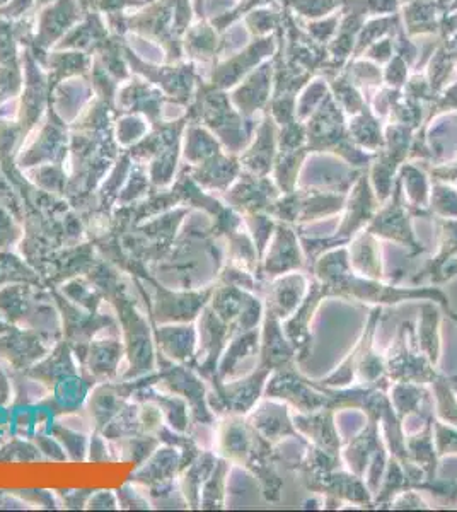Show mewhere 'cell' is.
I'll return each instance as SVG.
<instances>
[{"label":"cell","instance_id":"cell-13","mask_svg":"<svg viewBox=\"0 0 457 512\" xmlns=\"http://www.w3.org/2000/svg\"><path fill=\"white\" fill-rule=\"evenodd\" d=\"M296 362V349L285 335L284 326L280 325V318L270 311H265L260 342V366L267 367L273 373V371L296 366Z\"/></svg>","mask_w":457,"mask_h":512},{"label":"cell","instance_id":"cell-25","mask_svg":"<svg viewBox=\"0 0 457 512\" xmlns=\"http://www.w3.org/2000/svg\"><path fill=\"white\" fill-rule=\"evenodd\" d=\"M244 224H246V229L251 233L249 236L255 241L256 250H258V255L261 258L263 253H265V248L270 243V239H272L277 222L270 219V217L261 216V214L256 212V214H248L246 219H244Z\"/></svg>","mask_w":457,"mask_h":512},{"label":"cell","instance_id":"cell-18","mask_svg":"<svg viewBox=\"0 0 457 512\" xmlns=\"http://www.w3.org/2000/svg\"><path fill=\"white\" fill-rule=\"evenodd\" d=\"M434 417V415H432ZM406 454L408 460L418 468H422L427 482H434L437 478V451H435L434 444V427H432V419L427 420L423 424L422 431L411 436H405Z\"/></svg>","mask_w":457,"mask_h":512},{"label":"cell","instance_id":"cell-10","mask_svg":"<svg viewBox=\"0 0 457 512\" xmlns=\"http://www.w3.org/2000/svg\"><path fill=\"white\" fill-rule=\"evenodd\" d=\"M324 297H330L326 287L318 279L309 280L306 297L302 299L301 306L296 309V313L289 316L287 323L284 325L285 335L289 338L290 344L294 345V349H296L297 362L304 361L311 354L313 337H311L309 325H311L314 313H316V309H318Z\"/></svg>","mask_w":457,"mask_h":512},{"label":"cell","instance_id":"cell-26","mask_svg":"<svg viewBox=\"0 0 457 512\" xmlns=\"http://www.w3.org/2000/svg\"><path fill=\"white\" fill-rule=\"evenodd\" d=\"M432 427H434V444L437 456L442 458L446 454L457 453V427L446 424L437 417H432Z\"/></svg>","mask_w":457,"mask_h":512},{"label":"cell","instance_id":"cell-12","mask_svg":"<svg viewBox=\"0 0 457 512\" xmlns=\"http://www.w3.org/2000/svg\"><path fill=\"white\" fill-rule=\"evenodd\" d=\"M307 289H309V279L306 275L290 272V274L278 275L275 279L270 280L265 289H261V291L265 292L267 311L273 313L280 320H287L301 306Z\"/></svg>","mask_w":457,"mask_h":512},{"label":"cell","instance_id":"cell-16","mask_svg":"<svg viewBox=\"0 0 457 512\" xmlns=\"http://www.w3.org/2000/svg\"><path fill=\"white\" fill-rule=\"evenodd\" d=\"M379 453H384L379 436V420L367 419L365 429H362L359 436L353 437L352 443L348 444L342 456L348 470L364 478L365 470Z\"/></svg>","mask_w":457,"mask_h":512},{"label":"cell","instance_id":"cell-19","mask_svg":"<svg viewBox=\"0 0 457 512\" xmlns=\"http://www.w3.org/2000/svg\"><path fill=\"white\" fill-rule=\"evenodd\" d=\"M376 236L371 233H360L353 239L352 248H348V258L353 272L369 277V279H382L381 260L377 250Z\"/></svg>","mask_w":457,"mask_h":512},{"label":"cell","instance_id":"cell-21","mask_svg":"<svg viewBox=\"0 0 457 512\" xmlns=\"http://www.w3.org/2000/svg\"><path fill=\"white\" fill-rule=\"evenodd\" d=\"M260 349V340H258V330H248V332L238 333L231 338V344H227L226 352L220 357V364L217 367V378L224 381L227 376L234 373V369L239 362L246 359L248 355L255 354Z\"/></svg>","mask_w":457,"mask_h":512},{"label":"cell","instance_id":"cell-15","mask_svg":"<svg viewBox=\"0 0 457 512\" xmlns=\"http://www.w3.org/2000/svg\"><path fill=\"white\" fill-rule=\"evenodd\" d=\"M255 441V429L241 415H226L219 429V451L227 461L243 465Z\"/></svg>","mask_w":457,"mask_h":512},{"label":"cell","instance_id":"cell-31","mask_svg":"<svg viewBox=\"0 0 457 512\" xmlns=\"http://www.w3.org/2000/svg\"><path fill=\"white\" fill-rule=\"evenodd\" d=\"M45 2H50V0H40V4H45Z\"/></svg>","mask_w":457,"mask_h":512},{"label":"cell","instance_id":"cell-7","mask_svg":"<svg viewBox=\"0 0 457 512\" xmlns=\"http://www.w3.org/2000/svg\"><path fill=\"white\" fill-rule=\"evenodd\" d=\"M302 483L309 492L324 494L328 501L323 502L324 507L331 502L347 501L362 507H374L372 492L364 478L345 470H331V472L316 473V475H302Z\"/></svg>","mask_w":457,"mask_h":512},{"label":"cell","instance_id":"cell-29","mask_svg":"<svg viewBox=\"0 0 457 512\" xmlns=\"http://www.w3.org/2000/svg\"><path fill=\"white\" fill-rule=\"evenodd\" d=\"M29 6H31V0H14L11 6L0 11V16H21Z\"/></svg>","mask_w":457,"mask_h":512},{"label":"cell","instance_id":"cell-28","mask_svg":"<svg viewBox=\"0 0 457 512\" xmlns=\"http://www.w3.org/2000/svg\"><path fill=\"white\" fill-rule=\"evenodd\" d=\"M457 274V256H454V258H451L449 262L444 263L442 265V268H440L439 272H437V275H435L434 279H432V282H446V280L451 279V277H454V275Z\"/></svg>","mask_w":457,"mask_h":512},{"label":"cell","instance_id":"cell-22","mask_svg":"<svg viewBox=\"0 0 457 512\" xmlns=\"http://www.w3.org/2000/svg\"><path fill=\"white\" fill-rule=\"evenodd\" d=\"M440 313L434 303H423L420 308V320L417 325L418 347L423 354L429 357L432 364L439 362L440 337H439Z\"/></svg>","mask_w":457,"mask_h":512},{"label":"cell","instance_id":"cell-6","mask_svg":"<svg viewBox=\"0 0 457 512\" xmlns=\"http://www.w3.org/2000/svg\"><path fill=\"white\" fill-rule=\"evenodd\" d=\"M212 309L220 320L231 326L232 333L255 330L263 315V304L251 291H244L236 286L214 287L212 292Z\"/></svg>","mask_w":457,"mask_h":512},{"label":"cell","instance_id":"cell-27","mask_svg":"<svg viewBox=\"0 0 457 512\" xmlns=\"http://www.w3.org/2000/svg\"><path fill=\"white\" fill-rule=\"evenodd\" d=\"M388 509H429V506L417 494V490H405L394 497Z\"/></svg>","mask_w":457,"mask_h":512},{"label":"cell","instance_id":"cell-23","mask_svg":"<svg viewBox=\"0 0 457 512\" xmlns=\"http://www.w3.org/2000/svg\"><path fill=\"white\" fill-rule=\"evenodd\" d=\"M227 470H229V461L217 460L214 472L210 473L207 482L203 483V490L200 492V507L220 509L224 506Z\"/></svg>","mask_w":457,"mask_h":512},{"label":"cell","instance_id":"cell-17","mask_svg":"<svg viewBox=\"0 0 457 512\" xmlns=\"http://www.w3.org/2000/svg\"><path fill=\"white\" fill-rule=\"evenodd\" d=\"M389 390L394 412L401 422L410 415H417L423 422L432 419L434 403L429 391L425 390V384L391 383Z\"/></svg>","mask_w":457,"mask_h":512},{"label":"cell","instance_id":"cell-5","mask_svg":"<svg viewBox=\"0 0 457 512\" xmlns=\"http://www.w3.org/2000/svg\"><path fill=\"white\" fill-rule=\"evenodd\" d=\"M270 374V369L258 366L249 376L234 383L214 379V391L209 396L210 408L217 414L248 415L260 400Z\"/></svg>","mask_w":457,"mask_h":512},{"label":"cell","instance_id":"cell-11","mask_svg":"<svg viewBox=\"0 0 457 512\" xmlns=\"http://www.w3.org/2000/svg\"><path fill=\"white\" fill-rule=\"evenodd\" d=\"M248 424L272 444L280 443L285 437H292L299 443L307 444L301 432L297 431L289 407L285 403L272 400L261 402L249 412Z\"/></svg>","mask_w":457,"mask_h":512},{"label":"cell","instance_id":"cell-4","mask_svg":"<svg viewBox=\"0 0 457 512\" xmlns=\"http://www.w3.org/2000/svg\"><path fill=\"white\" fill-rule=\"evenodd\" d=\"M265 393L268 398L290 403L301 414H314L324 408L333 410L330 396L316 388L311 379L304 378L296 366L273 371L265 386Z\"/></svg>","mask_w":457,"mask_h":512},{"label":"cell","instance_id":"cell-24","mask_svg":"<svg viewBox=\"0 0 457 512\" xmlns=\"http://www.w3.org/2000/svg\"><path fill=\"white\" fill-rule=\"evenodd\" d=\"M432 386H434L435 395V417L457 427V396L451 379L439 374Z\"/></svg>","mask_w":457,"mask_h":512},{"label":"cell","instance_id":"cell-2","mask_svg":"<svg viewBox=\"0 0 457 512\" xmlns=\"http://www.w3.org/2000/svg\"><path fill=\"white\" fill-rule=\"evenodd\" d=\"M381 318L382 306H376L371 311L359 344L355 345V349L350 352L335 373H331L328 378L319 379L318 383L330 386V388H348V386H352V383L362 384V386L391 384L388 373H386V357L376 354L372 347L374 333H376Z\"/></svg>","mask_w":457,"mask_h":512},{"label":"cell","instance_id":"cell-20","mask_svg":"<svg viewBox=\"0 0 457 512\" xmlns=\"http://www.w3.org/2000/svg\"><path fill=\"white\" fill-rule=\"evenodd\" d=\"M77 19L74 0H60L58 4L43 12L40 23V35L36 36L38 48H47L53 40L62 35L70 24Z\"/></svg>","mask_w":457,"mask_h":512},{"label":"cell","instance_id":"cell-14","mask_svg":"<svg viewBox=\"0 0 457 512\" xmlns=\"http://www.w3.org/2000/svg\"><path fill=\"white\" fill-rule=\"evenodd\" d=\"M292 419L297 431L307 437V443L314 444L335 456H342V443L335 425V410L324 408L314 414L299 412Z\"/></svg>","mask_w":457,"mask_h":512},{"label":"cell","instance_id":"cell-30","mask_svg":"<svg viewBox=\"0 0 457 512\" xmlns=\"http://www.w3.org/2000/svg\"><path fill=\"white\" fill-rule=\"evenodd\" d=\"M447 313H449V316H451L452 320L456 321L457 323V315L456 313H454V311H451V309L447 308L446 309ZM451 379V383L454 384V386H457V374L456 376H452V378H449Z\"/></svg>","mask_w":457,"mask_h":512},{"label":"cell","instance_id":"cell-3","mask_svg":"<svg viewBox=\"0 0 457 512\" xmlns=\"http://www.w3.org/2000/svg\"><path fill=\"white\" fill-rule=\"evenodd\" d=\"M386 357V373L391 383L432 384L437 371L418 347L417 326L403 321Z\"/></svg>","mask_w":457,"mask_h":512},{"label":"cell","instance_id":"cell-9","mask_svg":"<svg viewBox=\"0 0 457 512\" xmlns=\"http://www.w3.org/2000/svg\"><path fill=\"white\" fill-rule=\"evenodd\" d=\"M267 255L260 265V279H275L278 275L297 272L304 267L301 245L297 233L287 222H277L272 239L268 243Z\"/></svg>","mask_w":457,"mask_h":512},{"label":"cell","instance_id":"cell-8","mask_svg":"<svg viewBox=\"0 0 457 512\" xmlns=\"http://www.w3.org/2000/svg\"><path fill=\"white\" fill-rule=\"evenodd\" d=\"M410 217V212L401 202V193L396 192L393 202L374 214L372 221L365 227V231L374 234L376 238L391 239V241L401 243L408 248L410 258H415L420 253H425L427 248L422 243H418L417 236L411 227Z\"/></svg>","mask_w":457,"mask_h":512},{"label":"cell","instance_id":"cell-1","mask_svg":"<svg viewBox=\"0 0 457 512\" xmlns=\"http://www.w3.org/2000/svg\"><path fill=\"white\" fill-rule=\"evenodd\" d=\"M309 268L314 274V279H318L326 287L330 297H345V299H355V301L377 304V306L423 299V301L439 303L444 309L449 308V299L437 287L420 289V287L386 286L379 280L369 279L353 272L350 267V258H348V248L343 246L324 251Z\"/></svg>","mask_w":457,"mask_h":512}]
</instances>
